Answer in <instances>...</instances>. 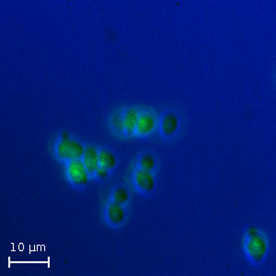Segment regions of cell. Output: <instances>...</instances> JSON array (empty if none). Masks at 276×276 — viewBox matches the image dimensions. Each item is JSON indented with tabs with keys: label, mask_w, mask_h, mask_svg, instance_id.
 I'll return each instance as SVG.
<instances>
[{
	"label": "cell",
	"mask_w": 276,
	"mask_h": 276,
	"mask_svg": "<svg viewBox=\"0 0 276 276\" xmlns=\"http://www.w3.org/2000/svg\"><path fill=\"white\" fill-rule=\"evenodd\" d=\"M67 172L72 182L79 185L86 184L88 181L87 170L83 161L79 159L71 160L68 164Z\"/></svg>",
	"instance_id": "3"
},
{
	"label": "cell",
	"mask_w": 276,
	"mask_h": 276,
	"mask_svg": "<svg viewBox=\"0 0 276 276\" xmlns=\"http://www.w3.org/2000/svg\"><path fill=\"white\" fill-rule=\"evenodd\" d=\"M128 198H129L128 192H127V190L125 189V188H118L113 193V200H114V202L118 203L120 205H123V204H125L126 202H127Z\"/></svg>",
	"instance_id": "12"
},
{
	"label": "cell",
	"mask_w": 276,
	"mask_h": 276,
	"mask_svg": "<svg viewBox=\"0 0 276 276\" xmlns=\"http://www.w3.org/2000/svg\"><path fill=\"white\" fill-rule=\"evenodd\" d=\"M99 159H100V165L107 170L113 169L116 163V157L113 153H111L109 150H102L99 153Z\"/></svg>",
	"instance_id": "9"
},
{
	"label": "cell",
	"mask_w": 276,
	"mask_h": 276,
	"mask_svg": "<svg viewBox=\"0 0 276 276\" xmlns=\"http://www.w3.org/2000/svg\"><path fill=\"white\" fill-rule=\"evenodd\" d=\"M124 125L125 128H127V131L130 133H132V131L136 127L137 125V121H138V114L136 112V110L130 109L127 110L124 117Z\"/></svg>",
	"instance_id": "10"
},
{
	"label": "cell",
	"mask_w": 276,
	"mask_h": 276,
	"mask_svg": "<svg viewBox=\"0 0 276 276\" xmlns=\"http://www.w3.org/2000/svg\"><path fill=\"white\" fill-rule=\"evenodd\" d=\"M96 172L100 178H105L108 175V170L105 169V168H103V167H99L98 170H96Z\"/></svg>",
	"instance_id": "13"
},
{
	"label": "cell",
	"mask_w": 276,
	"mask_h": 276,
	"mask_svg": "<svg viewBox=\"0 0 276 276\" xmlns=\"http://www.w3.org/2000/svg\"><path fill=\"white\" fill-rule=\"evenodd\" d=\"M155 125H156V121L153 115H151L149 113H144L138 118L136 129L140 134H148L153 131V129L155 128Z\"/></svg>",
	"instance_id": "6"
},
{
	"label": "cell",
	"mask_w": 276,
	"mask_h": 276,
	"mask_svg": "<svg viewBox=\"0 0 276 276\" xmlns=\"http://www.w3.org/2000/svg\"><path fill=\"white\" fill-rule=\"evenodd\" d=\"M258 234V230L255 229V228H251L248 230V235L249 237H252V236H254V235H257Z\"/></svg>",
	"instance_id": "14"
},
{
	"label": "cell",
	"mask_w": 276,
	"mask_h": 276,
	"mask_svg": "<svg viewBox=\"0 0 276 276\" xmlns=\"http://www.w3.org/2000/svg\"><path fill=\"white\" fill-rule=\"evenodd\" d=\"M85 153L82 144L71 139H63L57 146V154L60 158L69 160L79 159Z\"/></svg>",
	"instance_id": "1"
},
{
	"label": "cell",
	"mask_w": 276,
	"mask_h": 276,
	"mask_svg": "<svg viewBox=\"0 0 276 276\" xmlns=\"http://www.w3.org/2000/svg\"><path fill=\"white\" fill-rule=\"evenodd\" d=\"M62 138L63 139H69V134H67V133H63L62 134Z\"/></svg>",
	"instance_id": "15"
},
{
	"label": "cell",
	"mask_w": 276,
	"mask_h": 276,
	"mask_svg": "<svg viewBox=\"0 0 276 276\" xmlns=\"http://www.w3.org/2000/svg\"><path fill=\"white\" fill-rule=\"evenodd\" d=\"M107 215L109 220L112 224H121L126 216V212L125 209L122 205L118 203H112L110 204V206L108 207V211H107Z\"/></svg>",
	"instance_id": "7"
},
{
	"label": "cell",
	"mask_w": 276,
	"mask_h": 276,
	"mask_svg": "<svg viewBox=\"0 0 276 276\" xmlns=\"http://www.w3.org/2000/svg\"><path fill=\"white\" fill-rule=\"evenodd\" d=\"M83 162L87 168L88 172H94L100 167L99 153L94 147H87L83 155Z\"/></svg>",
	"instance_id": "4"
},
{
	"label": "cell",
	"mask_w": 276,
	"mask_h": 276,
	"mask_svg": "<svg viewBox=\"0 0 276 276\" xmlns=\"http://www.w3.org/2000/svg\"><path fill=\"white\" fill-rule=\"evenodd\" d=\"M135 182L137 186L146 191H150L155 187V179L150 171L140 170L135 173Z\"/></svg>",
	"instance_id": "5"
},
{
	"label": "cell",
	"mask_w": 276,
	"mask_h": 276,
	"mask_svg": "<svg viewBox=\"0 0 276 276\" xmlns=\"http://www.w3.org/2000/svg\"><path fill=\"white\" fill-rule=\"evenodd\" d=\"M178 126L179 120L172 112L167 113L162 120V131L166 135L173 134L177 131Z\"/></svg>",
	"instance_id": "8"
},
{
	"label": "cell",
	"mask_w": 276,
	"mask_h": 276,
	"mask_svg": "<svg viewBox=\"0 0 276 276\" xmlns=\"http://www.w3.org/2000/svg\"><path fill=\"white\" fill-rule=\"evenodd\" d=\"M140 167L144 170L150 171L155 167V158L149 154L144 155L142 158H140Z\"/></svg>",
	"instance_id": "11"
},
{
	"label": "cell",
	"mask_w": 276,
	"mask_h": 276,
	"mask_svg": "<svg viewBox=\"0 0 276 276\" xmlns=\"http://www.w3.org/2000/svg\"><path fill=\"white\" fill-rule=\"evenodd\" d=\"M247 251L253 260L260 261L267 253V243L264 237L259 234L250 237L247 244Z\"/></svg>",
	"instance_id": "2"
}]
</instances>
